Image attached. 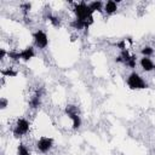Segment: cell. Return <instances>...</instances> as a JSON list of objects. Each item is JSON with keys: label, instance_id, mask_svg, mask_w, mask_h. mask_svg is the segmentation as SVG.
<instances>
[{"label": "cell", "instance_id": "cell-1", "mask_svg": "<svg viewBox=\"0 0 155 155\" xmlns=\"http://www.w3.org/2000/svg\"><path fill=\"white\" fill-rule=\"evenodd\" d=\"M127 85L131 90H143L148 87V84L142 79V76L139 74H137L136 71L131 73L127 78Z\"/></svg>", "mask_w": 155, "mask_h": 155}, {"label": "cell", "instance_id": "cell-2", "mask_svg": "<svg viewBox=\"0 0 155 155\" xmlns=\"http://www.w3.org/2000/svg\"><path fill=\"white\" fill-rule=\"evenodd\" d=\"M74 12L76 15V18L81 19V21H87L88 18L92 17V13H93V11L90 8V6L84 1L78 4V5H75Z\"/></svg>", "mask_w": 155, "mask_h": 155}, {"label": "cell", "instance_id": "cell-3", "mask_svg": "<svg viewBox=\"0 0 155 155\" xmlns=\"http://www.w3.org/2000/svg\"><path fill=\"white\" fill-rule=\"evenodd\" d=\"M29 126L30 125H29V121L28 120H25L23 117L18 119L17 122H16V125H15V128H13V136L16 138H19V137L24 136L29 131Z\"/></svg>", "mask_w": 155, "mask_h": 155}, {"label": "cell", "instance_id": "cell-4", "mask_svg": "<svg viewBox=\"0 0 155 155\" xmlns=\"http://www.w3.org/2000/svg\"><path fill=\"white\" fill-rule=\"evenodd\" d=\"M34 41L36 44V46L39 48H46L47 45H48V39H47V35L45 31L42 30H36L34 33Z\"/></svg>", "mask_w": 155, "mask_h": 155}, {"label": "cell", "instance_id": "cell-5", "mask_svg": "<svg viewBox=\"0 0 155 155\" xmlns=\"http://www.w3.org/2000/svg\"><path fill=\"white\" fill-rule=\"evenodd\" d=\"M52 145H53V139L50 137H41L36 143L38 149L41 153H47L52 148Z\"/></svg>", "mask_w": 155, "mask_h": 155}, {"label": "cell", "instance_id": "cell-6", "mask_svg": "<svg viewBox=\"0 0 155 155\" xmlns=\"http://www.w3.org/2000/svg\"><path fill=\"white\" fill-rule=\"evenodd\" d=\"M34 48L31 47V46H29V47H25L24 50H22L21 51V59H23V61H25V62H28L29 59H31L33 57H34Z\"/></svg>", "mask_w": 155, "mask_h": 155}, {"label": "cell", "instance_id": "cell-7", "mask_svg": "<svg viewBox=\"0 0 155 155\" xmlns=\"http://www.w3.org/2000/svg\"><path fill=\"white\" fill-rule=\"evenodd\" d=\"M154 62L149 58V57H143L142 59H140V67L143 68V70H145V71H151L153 69H154Z\"/></svg>", "mask_w": 155, "mask_h": 155}, {"label": "cell", "instance_id": "cell-8", "mask_svg": "<svg viewBox=\"0 0 155 155\" xmlns=\"http://www.w3.org/2000/svg\"><path fill=\"white\" fill-rule=\"evenodd\" d=\"M116 10H117V4H116V1L109 0V1L105 2V5H104V11H105L108 15H113L114 12H116Z\"/></svg>", "mask_w": 155, "mask_h": 155}, {"label": "cell", "instance_id": "cell-9", "mask_svg": "<svg viewBox=\"0 0 155 155\" xmlns=\"http://www.w3.org/2000/svg\"><path fill=\"white\" fill-rule=\"evenodd\" d=\"M70 119H71V121H73V128H79L80 127V125H81V119H80V116H79V114H71V115H68Z\"/></svg>", "mask_w": 155, "mask_h": 155}, {"label": "cell", "instance_id": "cell-10", "mask_svg": "<svg viewBox=\"0 0 155 155\" xmlns=\"http://www.w3.org/2000/svg\"><path fill=\"white\" fill-rule=\"evenodd\" d=\"M88 6H90V8L94 12V11H102V8H103V2L102 1H92V2H90L88 4Z\"/></svg>", "mask_w": 155, "mask_h": 155}, {"label": "cell", "instance_id": "cell-11", "mask_svg": "<svg viewBox=\"0 0 155 155\" xmlns=\"http://www.w3.org/2000/svg\"><path fill=\"white\" fill-rule=\"evenodd\" d=\"M17 155H30V151L23 143H19L17 147Z\"/></svg>", "mask_w": 155, "mask_h": 155}, {"label": "cell", "instance_id": "cell-12", "mask_svg": "<svg viewBox=\"0 0 155 155\" xmlns=\"http://www.w3.org/2000/svg\"><path fill=\"white\" fill-rule=\"evenodd\" d=\"M131 56H132V54H130L127 50H122V51H121V54H120V57L122 58V62H124L125 64H127V62L130 61Z\"/></svg>", "mask_w": 155, "mask_h": 155}, {"label": "cell", "instance_id": "cell-13", "mask_svg": "<svg viewBox=\"0 0 155 155\" xmlns=\"http://www.w3.org/2000/svg\"><path fill=\"white\" fill-rule=\"evenodd\" d=\"M142 54L144 56V57H149V56H151L153 53H154V50L150 47V46H145V47H143L142 48Z\"/></svg>", "mask_w": 155, "mask_h": 155}, {"label": "cell", "instance_id": "cell-14", "mask_svg": "<svg viewBox=\"0 0 155 155\" xmlns=\"http://www.w3.org/2000/svg\"><path fill=\"white\" fill-rule=\"evenodd\" d=\"M7 56H8V58H11V59H13V61H18V59H21V52L8 51V52H7Z\"/></svg>", "mask_w": 155, "mask_h": 155}, {"label": "cell", "instance_id": "cell-15", "mask_svg": "<svg viewBox=\"0 0 155 155\" xmlns=\"http://www.w3.org/2000/svg\"><path fill=\"white\" fill-rule=\"evenodd\" d=\"M39 105H40V96L35 94V96L31 98V101H30V107H31V108H38Z\"/></svg>", "mask_w": 155, "mask_h": 155}, {"label": "cell", "instance_id": "cell-16", "mask_svg": "<svg viewBox=\"0 0 155 155\" xmlns=\"http://www.w3.org/2000/svg\"><path fill=\"white\" fill-rule=\"evenodd\" d=\"M1 74L2 75H5V76H16L17 75V71H15V70H12V69H2L1 70Z\"/></svg>", "mask_w": 155, "mask_h": 155}, {"label": "cell", "instance_id": "cell-17", "mask_svg": "<svg viewBox=\"0 0 155 155\" xmlns=\"http://www.w3.org/2000/svg\"><path fill=\"white\" fill-rule=\"evenodd\" d=\"M65 113H67L68 115L78 114V109H76V107H75V105H68V107L65 108Z\"/></svg>", "mask_w": 155, "mask_h": 155}, {"label": "cell", "instance_id": "cell-18", "mask_svg": "<svg viewBox=\"0 0 155 155\" xmlns=\"http://www.w3.org/2000/svg\"><path fill=\"white\" fill-rule=\"evenodd\" d=\"M48 19H50V22H51L53 25H58V24H59V18H57V17H54V16L48 15Z\"/></svg>", "mask_w": 155, "mask_h": 155}, {"label": "cell", "instance_id": "cell-19", "mask_svg": "<svg viewBox=\"0 0 155 155\" xmlns=\"http://www.w3.org/2000/svg\"><path fill=\"white\" fill-rule=\"evenodd\" d=\"M127 65L130 67V68H134L136 67V56H131V58H130V61L127 62Z\"/></svg>", "mask_w": 155, "mask_h": 155}, {"label": "cell", "instance_id": "cell-20", "mask_svg": "<svg viewBox=\"0 0 155 155\" xmlns=\"http://www.w3.org/2000/svg\"><path fill=\"white\" fill-rule=\"evenodd\" d=\"M125 42H126V40H122V41H120V42H117V44H116V46H117V47H120V48H121V51H122V50H126V46H125Z\"/></svg>", "mask_w": 155, "mask_h": 155}, {"label": "cell", "instance_id": "cell-21", "mask_svg": "<svg viewBox=\"0 0 155 155\" xmlns=\"http://www.w3.org/2000/svg\"><path fill=\"white\" fill-rule=\"evenodd\" d=\"M6 105H7V101H6L5 98H1V99H0V107H1V109L6 108Z\"/></svg>", "mask_w": 155, "mask_h": 155}, {"label": "cell", "instance_id": "cell-22", "mask_svg": "<svg viewBox=\"0 0 155 155\" xmlns=\"http://www.w3.org/2000/svg\"><path fill=\"white\" fill-rule=\"evenodd\" d=\"M29 8H30V4H24V5H23V12H24V13H27Z\"/></svg>", "mask_w": 155, "mask_h": 155}, {"label": "cell", "instance_id": "cell-23", "mask_svg": "<svg viewBox=\"0 0 155 155\" xmlns=\"http://www.w3.org/2000/svg\"><path fill=\"white\" fill-rule=\"evenodd\" d=\"M6 54H7V52H6L4 48H1V50H0V58H1V59H2V58H5V56H6Z\"/></svg>", "mask_w": 155, "mask_h": 155}, {"label": "cell", "instance_id": "cell-24", "mask_svg": "<svg viewBox=\"0 0 155 155\" xmlns=\"http://www.w3.org/2000/svg\"><path fill=\"white\" fill-rule=\"evenodd\" d=\"M154 69H155V65H154Z\"/></svg>", "mask_w": 155, "mask_h": 155}]
</instances>
